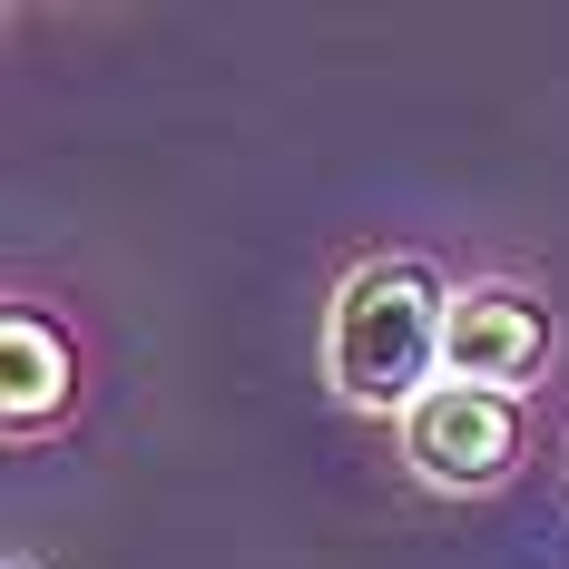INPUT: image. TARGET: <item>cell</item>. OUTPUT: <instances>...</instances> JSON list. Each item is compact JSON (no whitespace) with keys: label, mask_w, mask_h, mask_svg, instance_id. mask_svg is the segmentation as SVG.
I'll return each instance as SVG.
<instances>
[{"label":"cell","mask_w":569,"mask_h":569,"mask_svg":"<svg viewBox=\"0 0 569 569\" xmlns=\"http://www.w3.org/2000/svg\"><path fill=\"white\" fill-rule=\"evenodd\" d=\"M442 325H452V295L422 256H383V266H353L335 284V315H325V373L343 402L363 412H412V402L442 383Z\"/></svg>","instance_id":"obj_1"},{"label":"cell","mask_w":569,"mask_h":569,"mask_svg":"<svg viewBox=\"0 0 569 569\" xmlns=\"http://www.w3.org/2000/svg\"><path fill=\"white\" fill-rule=\"evenodd\" d=\"M520 452V393H481V383H432L402 412V461L432 491H491Z\"/></svg>","instance_id":"obj_2"},{"label":"cell","mask_w":569,"mask_h":569,"mask_svg":"<svg viewBox=\"0 0 569 569\" xmlns=\"http://www.w3.org/2000/svg\"><path fill=\"white\" fill-rule=\"evenodd\" d=\"M550 363V315L540 295L520 284H471L452 295V325H442V383H481V393H511Z\"/></svg>","instance_id":"obj_3"},{"label":"cell","mask_w":569,"mask_h":569,"mask_svg":"<svg viewBox=\"0 0 569 569\" xmlns=\"http://www.w3.org/2000/svg\"><path fill=\"white\" fill-rule=\"evenodd\" d=\"M59 402H69V343L40 315H10L0 325V412L30 432V422H50Z\"/></svg>","instance_id":"obj_4"}]
</instances>
